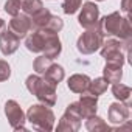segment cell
<instances>
[{"label": "cell", "instance_id": "cell-8", "mask_svg": "<svg viewBox=\"0 0 132 132\" xmlns=\"http://www.w3.org/2000/svg\"><path fill=\"white\" fill-rule=\"evenodd\" d=\"M5 115H6V118L14 130H25L27 129V126H25L27 117H25V113L17 101L8 100L5 103Z\"/></svg>", "mask_w": 132, "mask_h": 132}, {"label": "cell", "instance_id": "cell-28", "mask_svg": "<svg viewBox=\"0 0 132 132\" xmlns=\"http://www.w3.org/2000/svg\"><path fill=\"white\" fill-rule=\"evenodd\" d=\"M5 27H6V25H5V20H3V19H0V33L5 30Z\"/></svg>", "mask_w": 132, "mask_h": 132}, {"label": "cell", "instance_id": "cell-1", "mask_svg": "<svg viewBox=\"0 0 132 132\" xmlns=\"http://www.w3.org/2000/svg\"><path fill=\"white\" fill-rule=\"evenodd\" d=\"M96 28L103 34V37L117 36V37H120V40H127L132 36V28H130L129 16L123 17L118 11L110 13V14L98 19Z\"/></svg>", "mask_w": 132, "mask_h": 132}, {"label": "cell", "instance_id": "cell-13", "mask_svg": "<svg viewBox=\"0 0 132 132\" xmlns=\"http://www.w3.org/2000/svg\"><path fill=\"white\" fill-rule=\"evenodd\" d=\"M20 45V39L10 30H3L0 33V51L5 56H10L17 51Z\"/></svg>", "mask_w": 132, "mask_h": 132}, {"label": "cell", "instance_id": "cell-23", "mask_svg": "<svg viewBox=\"0 0 132 132\" xmlns=\"http://www.w3.org/2000/svg\"><path fill=\"white\" fill-rule=\"evenodd\" d=\"M82 5V0H62V11L65 14H75Z\"/></svg>", "mask_w": 132, "mask_h": 132}, {"label": "cell", "instance_id": "cell-9", "mask_svg": "<svg viewBox=\"0 0 132 132\" xmlns=\"http://www.w3.org/2000/svg\"><path fill=\"white\" fill-rule=\"evenodd\" d=\"M98 19H100V8L96 6V3H93V2H84L82 8H81V13H79V17H78V23L82 28L87 30V28L96 27Z\"/></svg>", "mask_w": 132, "mask_h": 132}, {"label": "cell", "instance_id": "cell-16", "mask_svg": "<svg viewBox=\"0 0 132 132\" xmlns=\"http://www.w3.org/2000/svg\"><path fill=\"white\" fill-rule=\"evenodd\" d=\"M103 78H106L109 84L120 82L123 78V65L115 64V62H106L103 69Z\"/></svg>", "mask_w": 132, "mask_h": 132}, {"label": "cell", "instance_id": "cell-21", "mask_svg": "<svg viewBox=\"0 0 132 132\" xmlns=\"http://www.w3.org/2000/svg\"><path fill=\"white\" fill-rule=\"evenodd\" d=\"M44 8V3H42V0H23V3H22V11L23 14L33 17L36 13H39L40 10Z\"/></svg>", "mask_w": 132, "mask_h": 132}, {"label": "cell", "instance_id": "cell-3", "mask_svg": "<svg viewBox=\"0 0 132 132\" xmlns=\"http://www.w3.org/2000/svg\"><path fill=\"white\" fill-rule=\"evenodd\" d=\"M27 121L36 130H53L56 117L53 110L45 104H33L27 110Z\"/></svg>", "mask_w": 132, "mask_h": 132}, {"label": "cell", "instance_id": "cell-14", "mask_svg": "<svg viewBox=\"0 0 132 132\" xmlns=\"http://www.w3.org/2000/svg\"><path fill=\"white\" fill-rule=\"evenodd\" d=\"M90 84V78L87 75H81V73H76V75H72L67 81V86L69 89L73 92V93H84L87 92V87Z\"/></svg>", "mask_w": 132, "mask_h": 132}, {"label": "cell", "instance_id": "cell-11", "mask_svg": "<svg viewBox=\"0 0 132 132\" xmlns=\"http://www.w3.org/2000/svg\"><path fill=\"white\" fill-rule=\"evenodd\" d=\"M31 17L30 16H27V14H16V16H13V19L10 20V23H8V30L10 31H13L19 39H22V37H25L30 31H31Z\"/></svg>", "mask_w": 132, "mask_h": 132}, {"label": "cell", "instance_id": "cell-6", "mask_svg": "<svg viewBox=\"0 0 132 132\" xmlns=\"http://www.w3.org/2000/svg\"><path fill=\"white\" fill-rule=\"evenodd\" d=\"M100 50H101V56L106 59V62H115V64L124 65L126 56H124V51H123V42L121 40L107 39V40L103 42Z\"/></svg>", "mask_w": 132, "mask_h": 132}, {"label": "cell", "instance_id": "cell-12", "mask_svg": "<svg viewBox=\"0 0 132 132\" xmlns=\"http://www.w3.org/2000/svg\"><path fill=\"white\" fill-rule=\"evenodd\" d=\"M78 109H79V115L81 118H89L92 115H96L98 110V96H93L87 92L81 93V98L78 101Z\"/></svg>", "mask_w": 132, "mask_h": 132}, {"label": "cell", "instance_id": "cell-18", "mask_svg": "<svg viewBox=\"0 0 132 132\" xmlns=\"http://www.w3.org/2000/svg\"><path fill=\"white\" fill-rule=\"evenodd\" d=\"M50 17H51L50 10L42 8L39 13H36V14L31 17V27H33L31 30H40V28H45L47 23H48V20H50Z\"/></svg>", "mask_w": 132, "mask_h": 132}, {"label": "cell", "instance_id": "cell-25", "mask_svg": "<svg viewBox=\"0 0 132 132\" xmlns=\"http://www.w3.org/2000/svg\"><path fill=\"white\" fill-rule=\"evenodd\" d=\"M45 28L50 30V31H53V33H59L64 28V20L59 16H53L51 14V17H50V20H48V23H47Z\"/></svg>", "mask_w": 132, "mask_h": 132}, {"label": "cell", "instance_id": "cell-5", "mask_svg": "<svg viewBox=\"0 0 132 132\" xmlns=\"http://www.w3.org/2000/svg\"><path fill=\"white\" fill-rule=\"evenodd\" d=\"M81 115H79V109H78V101L70 103L65 109L64 115L61 117L59 123H57V130L61 132H76L81 127Z\"/></svg>", "mask_w": 132, "mask_h": 132}, {"label": "cell", "instance_id": "cell-10", "mask_svg": "<svg viewBox=\"0 0 132 132\" xmlns=\"http://www.w3.org/2000/svg\"><path fill=\"white\" fill-rule=\"evenodd\" d=\"M130 103H123V101H117L112 103L107 109V118L112 124H123L129 120V110Z\"/></svg>", "mask_w": 132, "mask_h": 132}, {"label": "cell", "instance_id": "cell-26", "mask_svg": "<svg viewBox=\"0 0 132 132\" xmlns=\"http://www.w3.org/2000/svg\"><path fill=\"white\" fill-rule=\"evenodd\" d=\"M10 76H11V67H10V64L6 61H3V59H0V82L6 81Z\"/></svg>", "mask_w": 132, "mask_h": 132}, {"label": "cell", "instance_id": "cell-15", "mask_svg": "<svg viewBox=\"0 0 132 132\" xmlns=\"http://www.w3.org/2000/svg\"><path fill=\"white\" fill-rule=\"evenodd\" d=\"M64 76H65V72H64V69H62V65H59V64H50V67L42 73V78L47 81V82H50L51 86H57L62 79H64Z\"/></svg>", "mask_w": 132, "mask_h": 132}, {"label": "cell", "instance_id": "cell-29", "mask_svg": "<svg viewBox=\"0 0 132 132\" xmlns=\"http://www.w3.org/2000/svg\"><path fill=\"white\" fill-rule=\"evenodd\" d=\"M95 2H103V0H95Z\"/></svg>", "mask_w": 132, "mask_h": 132}, {"label": "cell", "instance_id": "cell-27", "mask_svg": "<svg viewBox=\"0 0 132 132\" xmlns=\"http://www.w3.org/2000/svg\"><path fill=\"white\" fill-rule=\"evenodd\" d=\"M129 2H130V0H123V2H121V11L123 13H129Z\"/></svg>", "mask_w": 132, "mask_h": 132}, {"label": "cell", "instance_id": "cell-22", "mask_svg": "<svg viewBox=\"0 0 132 132\" xmlns=\"http://www.w3.org/2000/svg\"><path fill=\"white\" fill-rule=\"evenodd\" d=\"M50 64H51V59H48V57H45L44 54H40V56H37V57L34 59V62H33V70H34L37 75H42V73L50 67Z\"/></svg>", "mask_w": 132, "mask_h": 132}, {"label": "cell", "instance_id": "cell-19", "mask_svg": "<svg viewBox=\"0 0 132 132\" xmlns=\"http://www.w3.org/2000/svg\"><path fill=\"white\" fill-rule=\"evenodd\" d=\"M86 129L90 130V132H100V130H110V126L100 117L96 115H92L89 118H86Z\"/></svg>", "mask_w": 132, "mask_h": 132}, {"label": "cell", "instance_id": "cell-20", "mask_svg": "<svg viewBox=\"0 0 132 132\" xmlns=\"http://www.w3.org/2000/svg\"><path fill=\"white\" fill-rule=\"evenodd\" d=\"M109 87V82L106 81V78H95L93 81L90 79V84L87 87V93L93 95V96H100L103 95Z\"/></svg>", "mask_w": 132, "mask_h": 132}, {"label": "cell", "instance_id": "cell-24", "mask_svg": "<svg viewBox=\"0 0 132 132\" xmlns=\"http://www.w3.org/2000/svg\"><path fill=\"white\" fill-rule=\"evenodd\" d=\"M22 3H23V0H6V3H5L6 14H10L11 17L16 16V14H19L20 8H22Z\"/></svg>", "mask_w": 132, "mask_h": 132}, {"label": "cell", "instance_id": "cell-17", "mask_svg": "<svg viewBox=\"0 0 132 132\" xmlns=\"http://www.w3.org/2000/svg\"><path fill=\"white\" fill-rule=\"evenodd\" d=\"M112 95H113L118 101L129 103V101H130L132 90H130V87H129V86L121 84V81H120V82H113V84H112Z\"/></svg>", "mask_w": 132, "mask_h": 132}, {"label": "cell", "instance_id": "cell-4", "mask_svg": "<svg viewBox=\"0 0 132 132\" xmlns=\"http://www.w3.org/2000/svg\"><path fill=\"white\" fill-rule=\"evenodd\" d=\"M103 42H104L103 34L98 31L96 27H93V28H87L78 37L76 48L82 54H92V53H95V51L100 50V47L103 45Z\"/></svg>", "mask_w": 132, "mask_h": 132}, {"label": "cell", "instance_id": "cell-2", "mask_svg": "<svg viewBox=\"0 0 132 132\" xmlns=\"http://www.w3.org/2000/svg\"><path fill=\"white\" fill-rule=\"evenodd\" d=\"M27 89L31 95H34L37 98L39 103L48 106V107H53L56 104V87L51 86L50 82H47L40 75H30L27 78Z\"/></svg>", "mask_w": 132, "mask_h": 132}, {"label": "cell", "instance_id": "cell-7", "mask_svg": "<svg viewBox=\"0 0 132 132\" xmlns=\"http://www.w3.org/2000/svg\"><path fill=\"white\" fill-rule=\"evenodd\" d=\"M53 31L47 30V28H40V30H31L27 36H25V47L33 51V53H40L44 51L48 39L51 37Z\"/></svg>", "mask_w": 132, "mask_h": 132}]
</instances>
